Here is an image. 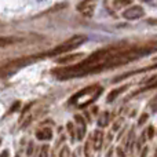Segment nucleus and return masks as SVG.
Listing matches in <instances>:
<instances>
[{
	"label": "nucleus",
	"instance_id": "nucleus-23",
	"mask_svg": "<svg viewBox=\"0 0 157 157\" xmlns=\"http://www.w3.org/2000/svg\"><path fill=\"white\" fill-rule=\"evenodd\" d=\"M37 2H46V0H37Z\"/></svg>",
	"mask_w": 157,
	"mask_h": 157
},
{
	"label": "nucleus",
	"instance_id": "nucleus-4",
	"mask_svg": "<svg viewBox=\"0 0 157 157\" xmlns=\"http://www.w3.org/2000/svg\"><path fill=\"white\" fill-rule=\"evenodd\" d=\"M94 8H95V0H84L83 3L77 6V10L83 14L84 17H92L94 14Z\"/></svg>",
	"mask_w": 157,
	"mask_h": 157
},
{
	"label": "nucleus",
	"instance_id": "nucleus-14",
	"mask_svg": "<svg viewBox=\"0 0 157 157\" xmlns=\"http://www.w3.org/2000/svg\"><path fill=\"white\" fill-rule=\"evenodd\" d=\"M149 108L152 112H157V95L149 102Z\"/></svg>",
	"mask_w": 157,
	"mask_h": 157
},
{
	"label": "nucleus",
	"instance_id": "nucleus-22",
	"mask_svg": "<svg viewBox=\"0 0 157 157\" xmlns=\"http://www.w3.org/2000/svg\"><path fill=\"white\" fill-rule=\"evenodd\" d=\"M146 153H147V149H144V152H142L141 157H146Z\"/></svg>",
	"mask_w": 157,
	"mask_h": 157
},
{
	"label": "nucleus",
	"instance_id": "nucleus-9",
	"mask_svg": "<svg viewBox=\"0 0 157 157\" xmlns=\"http://www.w3.org/2000/svg\"><path fill=\"white\" fill-rule=\"evenodd\" d=\"M83 57V54H76V55H69V57L66 58H59V59L57 61L58 63H68V62H75V61L80 59V58Z\"/></svg>",
	"mask_w": 157,
	"mask_h": 157
},
{
	"label": "nucleus",
	"instance_id": "nucleus-11",
	"mask_svg": "<svg viewBox=\"0 0 157 157\" xmlns=\"http://www.w3.org/2000/svg\"><path fill=\"white\" fill-rule=\"evenodd\" d=\"M15 39L14 37H0V47H6L8 44H13L15 43Z\"/></svg>",
	"mask_w": 157,
	"mask_h": 157
},
{
	"label": "nucleus",
	"instance_id": "nucleus-15",
	"mask_svg": "<svg viewBox=\"0 0 157 157\" xmlns=\"http://www.w3.org/2000/svg\"><path fill=\"white\" fill-rule=\"evenodd\" d=\"M91 145L94 146L92 141H88V142L86 144V156H87V157H91Z\"/></svg>",
	"mask_w": 157,
	"mask_h": 157
},
{
	"label": "nucleus",
	"instance_id": "nucleus-1",
	"mask_svg": "<svg viewBox=\"0 0 157 157\" xmlns=\"http://www.w3.org/2000/svg\"><path fill=\"white\" fill-rule=\"evenodd\" d=\"M102 92V87L98 86V84H94V86H90L87 88L78 91L76 95L71 99V103L75 106V108H86V106L91 105L95 99L101 95Z\"/></svg>",
	"mask_w": 157,
	"mask_h": 157
},
{
	"label": "nucleus",
	"instance_id": "nucleus-25",
	"mask_svg": "<svg viewBox=\"0 0 157 157\" xmlns=\"http://www.w3.org/2000/svg\"><path fill=\"white\" fill-rule=\"evenodd\" d=\"M15 157H21V156H18V155H17V156H15Z\"/></svg>",
	"mask_w": 157,
	"mask_h": 157
},
{
	"label": "nucleus",
	"instance_id": "nucleus-3",
	"mask_svg": "<svg viewBox=\"0 0 157 157\" xmlns=\"http://www.w3.org/2000/svg\"><path fill=\"white\" fill-rule=\"evenodd\" d=\"M144 14H145V10L142 7H139V6H132V7H130L128 10H125L124 13H123V18L134 21V19H138V18H141V17H144Z\"/></svg>",
	"mask_w": 157,
	"mask_h": 157
},
{
	"label": "nucleus",
	"instance_id": "nucleus-17",
	"mask_svg": "<svg viewBox=\"0 0 157 157\" xmlns=\"http://www.w3.org/2000/svg\"><path fill=\"white\" fill-rule=\"evenodd\" d=\"M153 135H155V128L149 127V128H147V136H149V139H152Z\"/></svg>",
	"mask_w": 157,
	"mask_h": 157
},
{
	"label": "nucleus",
	"instance_id": "nucleus-7",
	"mask_svg": "<svg viewBox=\"0 0 157 157\" xmlns=\"http://www.w3.org/2000/svg\"><path fill=\"white\" fill-rule=\"evenodd\" d=\"M76 121L78 123L77 139H78V141H81V139L84 138V134H86V123H84V120H83V117H81V116H76Z\"/></svg>",
	"mask_w": 157,
	"mask_h": 157
},
{
	"label": "nucleus",
	"instance_id": "nucleus-2",
	"mask_svg": "<svg viewBox=\"0 0 157 157\" xmlns=\"http://www.w3.org/2000/svg\"><path fill=\"white\" fill-rule=\"evenodd\" d=\"M86 40H87L86 36L76 35V36H73V37L65 40L63 43L58 44L57 47H54L50 52H47V55H50V57H55V55H61V54H65V52L73 51V50H76L77 47H80Z\"/></svg>",
	"mask_w": 157,
	"mask_h": 157
},
{
	"label": "nucleus",
	"instance_id": "nucleus-13",
	"mask_svg": "<svg viewBox=\"0 0 157 157\" xmlns=\"http://www.w3.org/2000/svg\"><path fill=\"white\" fill-rule=\"evenodd\" d=\"M59 157H71V150L68 146H63L59 152Z\"/></svg>",
	"mask_w": 157,
	"mask_h": 157
},
{
	"label": "nucleus",
	"instance_id": "nucleus-19",
	"mask_svg": "<svg viewBox=\"0 0 157 157\" xmlns=\"http://www.w3.org/2000/svg\"><path fill=\"white\" fill-rule=\"evenodd\" d=\"M26 153H28V156H30V155H32V153H33V145H32V144L29 145V147H28Z\"/></svg>",
	"mask_w": 157,
	"mask_h": 157
},
{
	"label": "nucleus",
	"instance_id": "nucleus-21",
	"mask_svg": "<svg viewBox=\"0 0 157 157\" xmlns=\"http://www.w3.org/2000/svg\"><path fill=\"white\" fill-rule=\"evenodd\" d=\"M153 87H157V81H156L155 84H150V86H147V87H146V90H147V88H153Z\"/></svg>",
	"mask_w": 157,
	"mask_h": 157
},
{
	"label": "nucleus",
	"instance_id": "nucleus-24",
	"mask_svg": "<svg viewBox=\"0 0 157 157\" xmlns=\"http://www.w3.org/2000/svg\"><path fill=\"white\" fill-rule=\"evenodd\" d=\"M144 2H150V0H144Z\"/></svg>",
	"mask_w": 157,
	"mask_h": 157
},
{
	"label": "nucleus",
	"instance_id": "nucleus-20",
	"mask_svg": "<svg viewBox=\"0 0 157 157\" xmlns=\"http://www.w3.org/2000/svg\"><path fill=\"white\" fill-rule=\"evenodd\" d=\"M0 157H8V150H3L2 155H0Z\"/></svg>",
	"mask_w": 157,
	"mask_h": 157
},
{
	"label": "nucleus",
	"instance_id": "nucleus-12",
	"mask_svg": "<svg viewBox=\"0 0 157 157\" xmlns=\"http://www.w3.org/2000/svg\"><path fill=\"white\" fill-rule=\"evenodd\" d=\"M128 3H131V0H114L113 4L116 8H120V7H123V6L128 4Z\"/></svg>",
	"mask_w": 157,
	"mask_h": 157
},
{
	"label": "nucleus",
	"instance_id": "nucleus-16",
	"mask_svg": "<svg viewBox=\"0 0 157 157\" xmlns=\"http://www.w3.org/2000/svg\"><path fill=\"white\" fill-rule=\"evenodd\" d=\"M48 156V146H43L40 150V155H39V157H47Z\"/></svg>",
	"mask_w": 157,
	"mask_h": 157
},
{
	"label": "nucleus",
	"instance_id": "nucleus-10",
	"mask_svg": "<svg viewBox=\"0 0 157 157\" xmlns=\"http://www.w3.org/2000/svg\"><path fill=\"white\" fill-rule=\"evenodd\" d=\"M109 123V113L108 112H103L99 117H98V125L99 127H106Z\"/></svg>",
	"mask_w": 157,
	"mask_h": 157
},
{
	"label": "nucleus",
	"instance_id": "nucleus-5",
	"mask_svg": "<svg viewBox=\"0 0 157 157\" xmlns=\"http://www.w3.org/2000/svg\"><path fill=\"white\" fill-rule=\"evenodd\" d=\"M51 136H52L51 128H41V130L36 131V138L40 139V141H47V139H51Z\"/></svg>",
	"mask_w": 157,
	"mask_h": 157
},
{
	"label": "nucleus",
	"instance_id": "nucleus-18",
	"mask_svg": "<svg viewBox=\"0 0 157 157\" xmlns=\"http://www.w3.org/2000/svg\"><path fill=\"white\" fill-rule=\"evenodd\" d=\"M146 119H147V114H142L141 120H139V125H141V124H144V123L146 121Z\"/></svg>",
	"mask_w": 157,
	"mask_h": 157
},
{
	"label": "nucleus",
	"instance_id": "nucleus-8",
	"mask_svg": "<svg viewBox=\"0 0 157 157\" xmlns=\"http://www.w3.org/2000/svg\"><path fill=\"white\" fill-rule=\"evenodd\" d=\"M127 88H128V86H123V87H120V88H117V90H113V91L109 94V97H108V102H113V101L116 99L121 92H124Z\"/></svg>",
	"mask_w": 157,
	"mask_h": 157
},
{
	"label": "nucleus",
	"instance_id": "nucleus-6",
	"mask_svg": "<svg viewBox=\"0 0 157 157\" xmlns=\"http://www.w3.org/2000/svg\"><path fill=\"white\" fill-rule=\"evenodd\" d=\"M103 142V134L101 131H95L92 135V144H94V150H99Z\"/></svg>",
	"mask_w": 157,
	"mask_h": 157
}]
</instances>
